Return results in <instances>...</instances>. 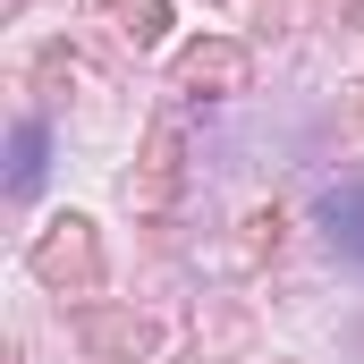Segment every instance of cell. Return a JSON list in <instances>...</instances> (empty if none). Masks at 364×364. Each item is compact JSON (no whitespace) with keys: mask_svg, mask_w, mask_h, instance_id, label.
Wrapping results in <instances>:
<instances>
[{"mask_svg":"<svg viewBox=\"0 0 364 364\" xmlns=\"http://www.w3.org/2000/svg\"><path fill=\"white\" fill-rule=\"evenodd\" d=\"M77 339H85V356H102V364H136L144 348H153V322H144V314L85 305V314H77Z\"/></svg>","mask_w":364,"mask_h":364,"instance_id":"2","label":"cell"},{"mask_svg":"<svg viewBox=\"0 0 364 364\" xmlns=\"http://www.w3.org/2000/svg\"><path fill=\"white\" fill-rule=\"evenodd\" d=\"M170 186H178V136L153 127V144H144V186H127V195H136V203H170Z\"/></svg>","mask_w":364,"mask_h":364,"instance_id":"5","label":"cell"},{"mask_svg":"<svg viewBox=\"0 0 364 364\" xmlns=\"http://www.w3.org/2000/svg\"><path fill=\"white\" fill-rule=\"evenodd\" d=\"M322 229H331V246H339L348 263H364V178L322 195Z\"/></svg>","mask_w":364,"mask_h":364,"instance_id":"4","label":"cell"},{"mask_svg":"<svg viewBox=\"0 0 364 364\" xmlns=\"http://www.w3.org/2000/svg\"><path fill=\"white\" fill-rule=\"evenodd\" d=\"M26 263H34L43 288H85V279L102 272V255H93V220H85V212L51 220V229L34 237V255H26Z\"/></svg>","mask_w":364,"mask_h":364,"instance_id":"1","label":"cell"},{"mask_svg":"<svg viewBox=\"0 0 364 364\" xmlns=\"http://www.w3.org/2000/svg\"><path fill=\"white\" fill-rule=\"evenodd\" d=\"M178 85L186 93H237L246 85V51L237 43H195V51H178Z\"/></svg>","mask_w":364,"mask_h":364,"instance_id":"3","label":"cell"},{"mask_svg":"<svg viewBox=\"0 0 364 364\" xmlns=\"http://www.w3.org/2000/svg\"><path fill=\"white\" fill-rule=\"evenodd\" d=\"M34 178H43V127L26 119V127H17V161H9V186H17V195H34Z\"/></svg>","mask_w":364,"mask_h":364,"instance_id":"6","label":"cell"},{"mask_svg":"<svg viewBox=\"0 0 364 364\" xmlns=\"http://www.w3.org/2000/svg\"><path fill=\"white\" fill-rule=\"evenodd\" d=\"M127 43H153L161 34V0H127V26H119Z\"/></svg>","mask_w":364,"mask_h":364,"instance_id":"7","label":"cell"}]
</instances>
